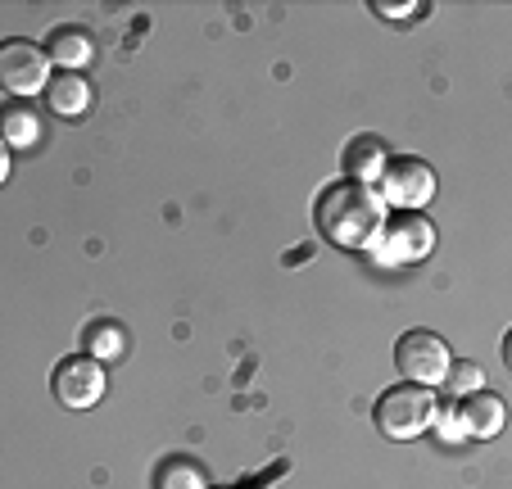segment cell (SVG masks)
Instances as JSON below:
<instances>
[{
    "instance_id": "1",
    "label": "cell",
    "mask_w": 512,
    "mask_h": 489,
    "mask_svg": "<svg viewBox=\"0 0 512 489\" xmlns=\"http://www.w3.org/2000/svg\"><path fill=\"white\" fill-rule=\"evenodd\" d=\"M313 222H318L322 240H331L340 250H377L381 231H386V222H390V209L377 195V186L336 182L318 195Z\"/></svg>"
},
{
    "instance_id": "2",
    "label": "cell",
    "mask_w": 512,
    "mask_h": 489,
    "mask_svg": "<svg viewBox=\"0 0 512 489\" xmlns=\"http://www.w3.org/2000/svg\"><path fill=\"white\" fill-rule=\"evenodd\" d=\"M435 394L422 390V385H395V390H386L377 399V431L386 435V440L404 444V440H417V435H426L435 426Z\"/></svg>"
},
{
    "instance_id": "3",
    "label": "cell",
    "mask_w": 512,
    "mask_h": 489,
    "mask_svg": "<svg viewBox=\"0 0 512 489\" xmlns=\"http://www.w3.org/2000/svg\"><path fill=\"white\" fill-rule=\"evenodd\" d=\"M395 367L408 385L435 390V385H445L449 367H454V354H449L445 336H435V331H404L395 345Z\"/></svg>"
},
{
    "instance_id": "4",
    "label": "cell",
    "mask_w": 512,
    "mask_h": 489,
    "mask_svg": "<svg viewBox=\"0 0 512 489\" xmlns=\"http://www.w3.org/2000/svg\"><path fill=\"white\" fill-rule=\"evenodd\" d=\"M377 195L386 200V209H399V213H422L426 204L435 200V173L431 163L413 159V154H399L381 168L377 177Z\"/></svg>"
},
{
    "instance_id": "5",
    "label": "cell",
    "mask_w": 512,
    "mask_h": 489,
    "mask_svg": "<svg viewBox=\"0 0 512 489\" xmlns=\"http://www.w3.org/2000/svg\"><path fill=\"white\" fill-rule=\"evenodd\" d=\"M50 87V59L37 41H0V91H10L14 100L41 96Z\"/></svg>"
},
{
    "instance_id": "6",
    "label": "cell",
    "mask_w": 512,
    "mask_h": 489,
    "mask_svg": "<svg viewBox=\"0 0 512 489\" xmlns=\"http://www.w3.org/2000/svg\"><path fill=\"white\" fill-rule=\"evenodd\" d=\"M50 385H55V399L64 403V408L82 413V408H96V403L105 399V367L87 354H73L55 367V381Z\"/></svg>"
},
{
    "instance_id": "7",
    "label": "cell",
    "mask_w": 512,
    "mask_h": 489,
    "mask_svg": "<svg viewBox=\"0 0 512 489\" xmlns=\"http://www.w3.org/2000/svg\"><path fill=\"white\" fill-rule=\"evenodd\" d=\"M431 245H435V227L422 213H399L395 222H386V231L377 240V250L386 263H417L431 254Z\"/></svg>"
},
{
    "instance_id": "8",
    "label": "cell",
    "mask_w": 512,
    "mask_h": 489,
    "mask_svg": "<svg viewBox=\"0 0 512 489\" xmlns=\"http://www.w3.org/2000/svg\"><path fill=\"white\" fill-rule=\"evenodd\" d=\"M458 426H463V440H494L508 422V403L490 390H476L467 399H458Z\"/></svg>"
},
{
    "instance_id": "9",
    "label": "cell",
    "mask_w": 512,
    "mask_h": 489,
    "mask_svg": "<svg viewBox=\"0 0 512 489\" xmlns=\"http://www.w3.org/2000/svg\"><path fill=\"white\" fill-rule=\"evenodd\" d=\"M46 105L55 118H82L91 105H96V91L82 73H55L46 87Z\"/></svg>"
},
{
    "instance_id": "10",
    "label": "cell",
    "mask_w": 512,
    "mask_h": 489,
    "mask_svg": "<svg viewBox=\"0 0 512 489\" xmlns=\"http://www.w3.org/2000/svg\"><path fill=\"white\" fill-rule=\"evenodd\" d=\"M41 50H46V59L59 64L64 73H82V68L96 59V41H91V32H82V28H55Z\"/></svg>"
},
{
    "instance_id": "11",
    "label": "cell",
    "mask_w": 512,
    "mask_h": 489,
    "mask_svg": "<svg viewBox=\"0 0 512 489\" xmlns=\"http://www.w3.org/2000/svg\"><path fill=\"white\" fill-rule=\"evenodd\" d=\"M0 141H5V150H32L41 141V114L23 100H10L0 109Z\"/></svg>"
},
{
    "instance_id": "12",
    "label": "cell",
    "mask_w": 512,
    "mask_h": 489,
    "mask_svg": "<svg viewBox=\"0 0 512 489\" xmlns=\"http://www.w3.org/2000/svg\"><path fill=\"white\" fill-rule=\"evenodd\" d=\"M390 163V154H386V145L377 141V136H358V141H349V150H345V182H363V186H377V177H381V168Z\"/></svg>"
},
{
    "instance_id": "13",
    "label": "cell",
    "mask_w": 512,
    "mask_h": 489,
    "mask_svg": "<svg viewBox=\"0 0 512 489\" xmlns=\"http://www.w3.org/2000/svg\"><path fill=\"white\" fill-rule=\"evenodd\" d=\"M87 358H96V363H118V358L127 354V331L118 322H96L87 326Z\"/></svg>"
},
{
    "instance_id": "14",
    "label": "cell",
    "mask_w": 512,
    "mask_h": 489,
    "mask_svg": "<svg viewBox=\"0 0 512 489\" xmlns=\"http://www.w3.org/2000/svg\"><path fill=\"white\" fill-rule=\"evenodd\" d=\"M155 489H209L200 476V467L186 458H168L164 467L155 471Z\"/></svg>"
},
{
    "instance_id": "15",
    "label": "cell",
    "mask_w": 512,
    "mask_h": 489,
    "mask_svg": "<svg viewBox=\"0 0 512 489\" xmlns=\"http://www.w3.org/2000/svg\"><path fill=\"white\" fill-rule=\"evenodd\" d=\"M445 390L454 394V399H467V394L485 390L481 363H454V367H449V376H445Z\"/></svg>"
},
{
    "instance_id": "16",
    "label": "cell",
    "mask_w": 512,
    "mask_h": 489,
    "mask_svg": "<svg viewBox=\"0 0 512 489\" xmlns=\"http://www.w3.org/2000/svg\"><path fill=\"white\" fill-rule=\"evenodd\" d=\"M372 10H377V14H386V19H408V14H417V10H422V5H386V0H377Z\"/></svg>"
},
{
    "instance_id": "17",
    "label": "cell",
    "mask_w": 512,
    "mask_h": 489,
    "mask_svg": "<svg viewBox=\"0 0 512 489\" xmlns=\"http://www.w3.org/2000/svg\"><path fill=\"white\" fill-rule=\"evenodd\" d=\"M10 182V150H5V141H0V186Z\"/></svg>"
}]
</instances>
